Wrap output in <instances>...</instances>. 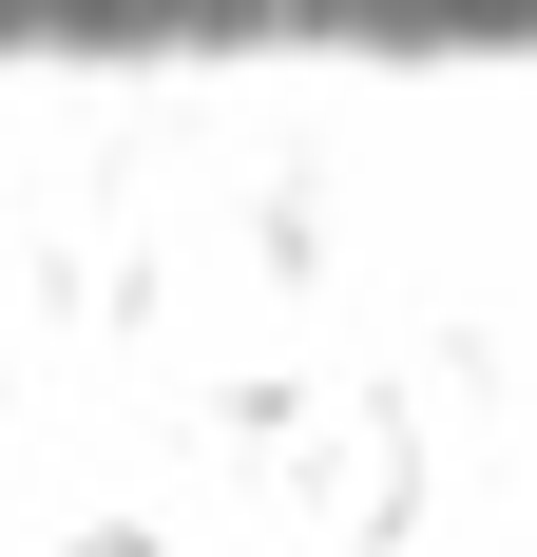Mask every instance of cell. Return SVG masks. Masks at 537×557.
Here are the masks:
<instances>
[{"instance_id": "6da1fadb", "label": "cell", "mask_w": 537, "mask_h": 557, "mask_svg": "<svg viewBox=\"0 0 537 557\" xmlns=\"http://www.w3.org/2000/svg\"><path fill=\"white\" fill-rule=\"evenodd\" d=\"M58 557H154V539H135V519H97V539H58Z\"/></svg>"}]
</instances>
